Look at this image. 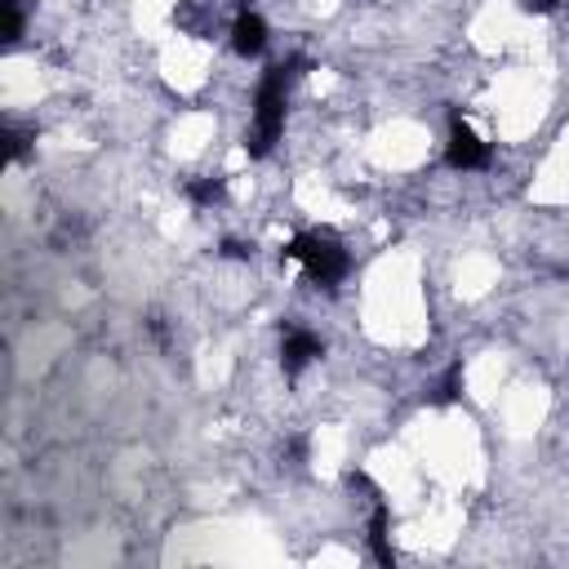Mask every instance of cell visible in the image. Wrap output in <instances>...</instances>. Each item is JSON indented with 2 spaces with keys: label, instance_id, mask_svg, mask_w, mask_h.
<instances>
[{
  "label": "cell",
  "instance_id": "1",
  "mask_svg": "<svg viewBox=\"0 0 569 569\" xmlns=\"http://www.w3.org/2000/svg\"><path fill=\"white\" fill-rule=\"evenodd\" d=\"M293 62H271L253 93V129H249V156H267L284 133V98H289Z\"/></svg>",
  "mask_w": 569,
  "mask_h": 569
},
{
  "label": "cell",
  "instance_id": "2",
  "mask_svg": "<svg viewBox=\"0 0 569 569\" xmlns=\"http://www.w3.org/2000/svg\"><path fill=\"white\" fill-rule=\"evenodd\" d=\"M284 258L298 262L307 271V280H316V284H338L351 271L347 249L329 231H298V236H289L284 240Z\"/></svg>",
  "mask_w": 569,
  "mask_h": 569
},
{
  "label": "cell",
  "instance_id": "3",
  "mask_svg": "<svg viewBox=\"0 0 569 569\" xmlns=\"http://www.w3.org/2000/svg\"><path fill=\"white\" fill-rule=\"evenodd\" d=\"M489 160H493L489 142H480L476 129L453 116L449 120V138H445V164L458 169V173H480V169H489Z\"/></svg>",
  "mask_w": 569,
  "mask_h": 569
},
{
  "label": "cell",
  "instance_id": "4",
  "mask_svg": "<svg viewBox=\"0 0 569 569\" xmlns=\"http://www.w3.org/2000/svg\"><path fill=\"white\" fill-rule=\"evenodd\" d=\"M320 351H325V347H320V338H316L311 329H302V325H284V329H280V365H284L289 378L302 373Z\"/></svg>",
  "mask_w": 569,
  "mask_h": 569
},
{
  "label": "cell",
  "instance_id": "5",
  "mask_svg": "<svg viewBox=\"0 0 569 569\" xmlns=\"http://www.w3.org/2000/svg\"><path fill=\"white\" fill-rule=\"evenodd\" d=\"M231 49L240 58H258L267 49V22H262V13H253V9H240L236 13V22H231Z\"/></svg>",
  "mask_w": 569,
  "mask_h": 569
},
{
  "label": "cell",
  "instance_id": "6",
  "mask_svg": "<svg viewBox=\"0 0 569 569\" xmlns=\"http://www.w3.org/2000/svg\"><path fill=\"white\" fill-rule=\"evenodd\" d=\"M187 196L196 204H218L222 200V178H191L187 182Z\"/></svg>",
  "mask_w": 569,
  "mask_h": 569
},
{
  "label": "cell",
  "instance_id": "7",
  "mask_svg": "<svg viewBox=\"0 0 569 569\" xmlns=\"http://www.w3.org/2000/svg\"><path fill=\"white\" fill-rule=\"evenodd\" d=\"M0 36L13 44L22 36V4L18 0H0Z\"/></svg>",
  "mask_w": 569,
  "mask_h": 569
},
{
  "label": "cell",
  "instance_id": "8",
  "mask_svg": "<svg viewBox=\"0 0 569 569\" xmlns=\"http://www.w3.org/2000/svg\"><path fill=\"white\" fill-rule=\"evenodd\" d=\"M529 9H538V13H547V9H556V0H525Z\"/></svg>",
  "mask_w": 569,
  "mask_h": 569
}]
</instances>
